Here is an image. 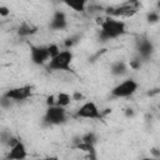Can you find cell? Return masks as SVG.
I'll return each mask as SVG.
<instances>
[{"label": "cell", "mask_w": 160, "mask_h": 160, "mask_svg": "<svg viewBox=\"0 0 160 160\" xmlns=\"http://www.w3.org/2000/svg\"><path fill=\"white\" fill-rule=\"evenodd\" d=\"M126 32V25L122 20L118 18L106 16L100 21V30H99V39L101 41H109L122 36Z\"/></svg>", "instance_id": "6da1fadb"}, {"label": "cell", "mask_w": 160, "mask_h": 160, "mask_svg": "<svg viewBox=\"0 0 160 160\" xmlns=\"http://www.w3.org/2000/svg\"><path fill=\"white\" fill-rule=\"evenodd\" d=\"M72 52L70 49L60 50L59 54L52 56L48 62V70L51 71H70L71 70V62H72Z\"/></svg>", "instance_id": "7a4b0ae2"}, {"label": "cell", "mask_w": 160, "mask_h": 160, "mask_svg": "<svg viewBox=\"0 0 160 160\" xmlns=\"http://www.w3.org/2000/svg\"><path fill=\"white\" fill-rule=\"evenodd\" d=\"M66 119H68L66 108L60 106L58 104L49 105L44 114V122L46 125H51V126L61 125V124L66 122Z\"/></svg>", "instance_id": "3957f363"}, {"label": "cell", "mask_w": 160, "mask_h": 160, "mask_svg": "<svg viewBox=\"0 0 160 160\" xmlns=\"http://www.w3.org/2000/svg\"><path fill=\"white\" fill-rule=\"evenodd\" d=\"M140 9V1L139 0H128L126 2L111 8L108 10V15L112 18H130L138 12Z\"/></svg>", "instance_id": "277c9868"}, {"label": "cell", "mask_w": 160, "mask_h": 160, "mask_svg": "<svg viewBox=\"0 0 160 160\" xmlns=\"http://www.w3.org/2000/svg\"><path fill=\"white\" fill-rule=\"evenodd\" d=\"M139 89V84L138 81H135L134 79H125L121 82H119L118 85H115L111 89V96L112 98H130Z\"/></svg>", "instance_id": "5b68a950"}, {"label": "cell", "mask_w": 160, "mask_h": 160, "mask_svg": "<svg viewBox=\"0 0 160 160\" xmlns=\"http://www.w3.org/2000/svg\"><path fill=\"white\" fill-rule=\"evenodd\" d=\"M6 142L9 145V152H8V156H6L9 160H22V159L28 158L26 146L20 139L10 136L6 140Z\"/></svg>", "instance_id": "8992f818"}, {"label": "cell", "mask_w": 160, "mask_h": 160, "mask_svg": "<svg viewBox=\"0 0 160 160\" xmlns=\"http://www.w3.org/2000/svg\"><path fill=\"white\" fill-rule=\"evenodd\" d=\"M75 118L81 119H91V120H99L102 118L101 110L98 108V105L94 101H85L75 112Z\"/></svg>", "instance_id": "52a82bcc"}, {"label": "cell", "mask_w": 160, "mask_h": 160, "mask_svg": "<svg viewBox=\"0 0 160 160\" xmlns=\"http://www.w3.org/2000/svg\"><path fill=\"white\" fill-rule=\"evenodd\" d=\"M51 59L49 46L44 45H30V60L35 65H45Z\"/></svg>", "instance_id": "ba28073f"}, {"label": "cell", "mask_w": 160, "mask_h": 160, "mask_svg": "<svg viewBox=\"0 0 160 160\" xmlns=\"http://www.w3.org/2000/svg\"><path fill=\"white\" fill-rule=\"evenodd\" d=\"M32 86L31 85H21L16 88H11L8 91L4 92V98L11 100V101H24L31 96Z\"/></svg>", "instance_id": "9c48e42d"}, {"label": "cell", "mask_w": 160, "mask_h": 160, "mask_svg": "<svg viewBox=\"0 0 160 160\" xmlns=\"http://www.w3.org/2000/svg\"><path fill=\"white\" fill-rule=\"evenodd\" d=\"M49 26L52 30H64V29H66L68 18H66L65 12L61 11V10L55 11L52 18H51V20H50V22H49Z\"/></svg>", "instance_id": "30bf717a"}, {"label": "cell", "mask_w": 160, "mask_h": 160, "mask_svg": "<svg viewBox=\"0 0 160 160\" xmlns=\"http://www.w3.org/2000/svg\"><path fill=\"white\" fill-rule=\"evenodd\" d=\"M136 50H138L139 58L149 59L154 51V45L149 39H140L136 44Z\"/></svg>", "instance_id": "8fae6325"}, {"label": "cell", "mask_w": 160, "mask_h": 160, "mask_svg": "<svg viewBox=\"0 0 160 160\" xmlns=\"http://www.w3.org/2000/svg\"><path fill=\"white\" fill-rule=\"evenodd\" d=\"M68 8H70L71 10L76 11V12H82L86 10L88 2L89 0H61Z\"/></svg>", "instance_id": "7c38bea8"}, {"label": "cell", "mask_w": 160, "mask_h": 160, "mask_svg": "<svg viewBox=\"0 0 160 160\" xmlns=\"http://www.w3.org/2000/svg\"><path fill=\"white\" fill-rule=\"evenodd\" d=\"M38 31V29H36V26H34V25H31V24H28V22H22L20 26H19V29H18V34L20 35V36H30V35H32V34H35Z\"/></svg>", "instance_id": "4fadbf2b"}, {"label": "cell", "mask_w": 160, "mask_h": 160, "mask_svg": "<svg viewBox=\"0 0 160 160\" xmlns=\"http://www.w3.org/2000/svg\"><path fill=\"white\" fill-rule=\"evenodd\" d=\"M125 72H126V65L124 61H116L111 65V74L112 75L119 76V75H122Z\"/></svg>", "instance_id": "5bb4252c"}, {"label": "cell", "mask_w": 160, "mask_h": 160, "mask_svg": "<svg viewBox=\"0 0 160 160\" xmlns=\"http://www.w3.org/2000/svg\"><path fill=\"white\" fill-rule=\"evenodd\" d=\"M70 101H71V96H70L68 92L61 91V92H59L58 96H56V104L60 105V106L66 108V106L70 104Z\"/></svg>", "instance_id": "9a60e30c"}, {"label": "cell", "mask_w": 160, "mask_h": 160, "mask_svg": "<svg viewBox=\"0 0 160 160\" xmlns=\"http://www.w3.org/2000/svg\"><path fill=\"white\" fill-rule=\"evenodd\" d=\"M81 140H82V141H85V142H88V144L95 145V142H96L98 138H96V134H95V132L89 131V132H86V134H85V135L81 138Z\"/></svg>", "instance_id": "2e32d148"}, {"label": "cell", "mask_w": 160, "mask_h": 160, "mask_svg": "<svg viewBox=\"0 0 160 160\" xmlns=\"http://www.w3.org/2000/svg\"><path fill=\"white\" fill-rule=\"evenodd\" d=\"M146 19H148V21H149V22L154 24V22H158V21L160 20V15H159V12H158V11H150V12L148 14Z\"/></svg>", "instance_id": "e0dca14e"}, {"label": "cell", "mask_w": 160, "mask_h": 160, "mask_svg": "<svg viewBox=\"0 0 160 160\" xmlns=\"http://www.w3.org/2000/svg\"><path fill=\"white\" fill-rule=\"evenodd\" d=\"M48 46H49V51H50L51 58H52V56H55L56 54H59V52H60V48H59L56 44H50V45H48Z\"/></svg>", "instance_id": "ac0fdd59"}, {"label": "cell", "mask_w": 160, "mask_h": 160, "mask_svg": "<svg viewBox=\"0 0 160 160\" xmlns=\"http://www.w3.org/2000/svg\"><path fill=\"white\" fill-rule=\"evenodd\" d=\"M9 14H10L9 8H6L5 5H1V6H0V15H1L2 18H5V16H8Z\"/></svg>", "instance_id": "d6986e66"}, {"label": "cell", "mask_w": 160, "mask_h": 160, "mask_svg": "<svg viewBox=\"0 0 160 160\" xmlns=\"http://www.w3.org/2000/svg\"><path fill=\"white\" fill-rule=\"evenodd\" d=\"M130 68H132V69H138V68H140V60H138V59L131 60V61H130Z\"/></svg>", "instance_id": "ffe728a7"}, {"label": "cell", "mask_w": 160, "mask_h": 160, "mask_svg": "<svg viewBox=\"0 0 160 160\" xmlns=\"http://www.w3.org/2000/svg\"><path fill=\"white\" fill-rule=\"evenodd\" d=\"M81 98H82V95H81V94H79V92L74 94V99H81Z\"/></svg>", "instance_id": "44dd1931"}, {"label": "cell", "mask_w": 160, "mask_h": 160, "mask_svg": "<svg viewBox=\"0 0 160 160\" xmlns=\"http://www.w3.org/2000/svg\"><path fill=\"white\" fill-rule=\"evenodd\" d=\"M156 6L160 9V0H158V4H156Z\"/></svg>", "instance_id": "7402d4cb"}]
</instances>
